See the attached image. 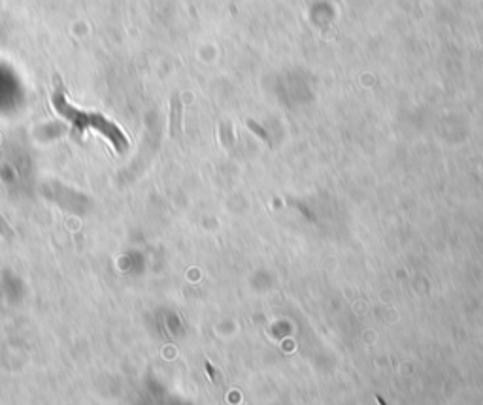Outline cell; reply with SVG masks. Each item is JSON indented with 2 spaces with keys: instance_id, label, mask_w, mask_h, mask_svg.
<instances>
[{
  "instance_id": "3",
  "label": "cell",
  "mask_w": 483,
  "mask_h": 405,
  "mask_svg": "<svg viewBox=\"0 0 483 405\" xmlns=\"http://www.w3.org/2000/svg\"><path fill=\"white\" fill-rule=\"evenodd\" d=\"M376 400H378V404H380V405H387V404H385V400H383V398H381L380 394L376 396Z\"/></svg>"
},
{
  "instance_id": "2",
  "label": "cell",
  "mask_w": 483,
  "mask_h": 405,
  "mask_svg": "<svg viewBox=\"0 0 483 405\" xmlns=\"http://www.w3.org/2000/svg\"><path fill=\"white\" fill-rule=\"evenodd\" d=\"M247 127H249V128H253V130H255V132H257L259 136H261V138H263V140H266V142H269V136H266V132H264L263 128H259L257 125L253 123V121H247Z\"/></svg>"
},
{
  "instance_id": "1",
  "label": "cell",
  "mask_w": 483,
  "mask_h": 405,
  "mask_svg": "<svg viewBox=\"0 0 483 405\" xmlns=\"http://www.w3.org/2000/svg\"><path fill=\"white\" fill-rule=\"evenodd\" d=\"M53 104H55V110H57L63 117L70 119L76 127L80 128V132L85 127L93 125L97 130L106 134L108 138L112 140L113 145H115L119 151L127 147V138H125V134L121 132L115 125L110 123L108 119H104L103 115H98V113H81L80 110H76L74 106H70L68 102L65 100V96L61 95V93H57V95L53 96Z\"/></svg>"
}]
</instances>
